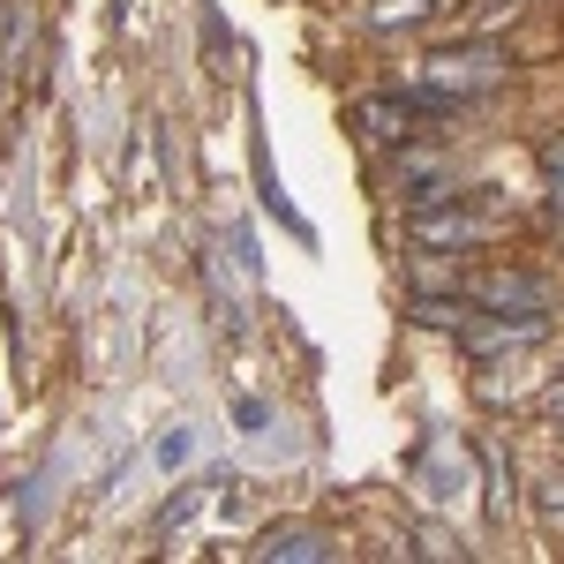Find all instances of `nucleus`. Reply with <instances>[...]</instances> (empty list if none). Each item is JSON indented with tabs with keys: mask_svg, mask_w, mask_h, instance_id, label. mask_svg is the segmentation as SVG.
Listing matches in <instances>:
<instances>
[{
	"mask_svg": "<svg viewBox=\"0 0 564 564\" xmlns=\"http://www.w3.org/2000/svg\"><path fill=\"white\" fill-rule=\"evenodd\" d=\"M505 84H512V53L505 45H444V53L422 61V90L452 98V106H475V98H489Z\"/></svg>",
	"mask_w": 564,
	"mask_h": 564,
	"instance_id": "1",
	"label": "nucleus"
},
{
	"mask_svg": "<svg viewBox=\"0 0 564 564\" xmlns=\"http://www.w3.org/2000/svg\"><path fill=\"white\" fill-rule=\"evenodd\" d=\"M444 113H459L452 98H436V90H391V98H361L354 106V129L369 135V143H414V135H430V121Z\"/></svg>",
	"mask_w": 564,
	"mask_h": 564,
	"instance_id": "2",
	"label": "nucleus"
},
{
	"mask_svg": "<svg viewBox=\"0 0 564 564\" xmlns=\"http://www.w3.org/2000/svg\"><path fill=\"white\" fill-rule=\"evenodd\" d=\"M467 302H481L489 316H520V324H550V286L527 271H459L452 279Z\"/></svg>",
	"mask_w": 564,
	"mask_h": 564,
	"instance_id": "3",
	"label": "nucleus"
},
{
	"mask_svg": "<svg viewBox=\"0 0 564 564\" xmlns=\"http://www.w3.org/2000/svg\"><path fill=\"white\" fill-rule=\"evenodd\" d=\"M414 481L430 489L436 505H452V497H467V489H475V475H467V452H459L452 436H430V444H422V459H414Z\"/></svg>",
	"mask_w": 564,
	"mask_h": 564,
	"instance_id": "4",
	"label": "nucleus"
},
{
	"mask_svg": "<svg viewBox=\"0 0 564 564\" xmlns=\"http://www.w3.org/2000/svg\"><path fill=\"white\" fill-rule=\"evenodd\" d=\"M339 557V534L324 527H271L257 542V564H332Z\"/></svg>",
	"mask_w": 564,
	"mask_h": 564,
	"instance_id": "5",
	"label": "nucleus"
},
{
	"mask_svg": "<svg viewBox=\"0 0 564 564\" xmlns=\"http://www.w3.org/2000/svg\"><path fill=\"white\" fill-rule=\"evenodd\" d=\"M39 53V8L31 0H8L0 8V76H23Z\"/></svg>",
	"mask_w": 564,
	"mask_h": 564,
	"instance_id": "6",
	"label": "nucleus"
},
{
	"mask_svg": "<svg viewBox=\"0 0 564 564\" xmlns=\"http://www.w3.org/2000/svg\"><path fill=\"white\" fill-rule=\"evenodd\" d=\"M151 459H159V475H181V467L196 459V430H159V444H151Z\"/></svg>",
	"mask_w": 564,
	"mask_h": 564,
	"instance_id": "7",
	"label": "nucleus"
},
{
	"mask_svg": "<svg viewBox=\"0 0 564 564\" xmlns=\"http://www.w3.org/2000/svg\"><path fill=\"white\" fill-rule=\"evenodd\" d=\"M430 15H436V0H377V31H414Z\"/></svg>",
	"mask_w": 564,
	"mask_h": 564,
	"instance_id": "8",
	"label": "nucleus"
},
{
	"mask_svg": "<svg viewBox=\"0 0 564 564\" xmlns=\"http://www.w3.org/2000/svg\"><path fill=\"white\" fill-rule=\"evenodd\" d=\"M196 505H204V489H181L174 505H166V520H159V527H166V534H174V527H188V520H196Z\"/></svg>",
	"mask_w": 564,
	"mask_h": 564,
	"instance_id": "9",
	"label": "nucleus"
},
{
	"mask_svg": "<svg viewBox=\"0 0 564 564\" xmlns=\"http://www.w3.org/2000/svg\"><path fill=\"white\" fill-rule=\"evenodd\" d=\"M542 174H550V188H557V204H564V135L542 143Z\"/></svg>",
	"mask_w": 564,
	"mask_h": 564,
	"instance_id": "10",
	"label": "nucleus"
},
{
	"mask_svg": "<svg viewBox=\"0 0 564 564\" xmlns=\"http://www.w3.org/2000/svg\"><path fill=\"white\" fill-rule=\"evenodd\" d=\"M234 422H241V430H271V406H263V399H234Z\"/></svg>",
	"mask_w": 564,
	"mask_h": 564,
	"instance_id": "11",
	"label": "nucleus"
},
{
	"mask_svg": "<svg viewBox=\"0 0 564 564\" xmlns=\"http://www.w3.org/2000/svg\"><path fill=\"white\" fill-rule=\"evenodd\" d=\"M542 414H550V422H564V377L550 391H542Z\"/></svg>",
	"mask_w": 564,
	"mask_h": 564,
	"instance_id": "12",
	"label": "nucleus"
}]
</instances>
